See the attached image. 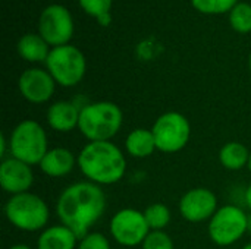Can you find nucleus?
<instances>
[{"label": "nucleus", "mask_w": 251, "mask_h": 249, "mask_svg": "<svg viewBox=\"0 0 251 249\" xmlns=\"http://www.w3.org/2000/svg\"><path fill=\"white\" fill-rule=\"evenodd\" d=\"M76 235L63 225L47 227L37 241L38 249H76Z\"/></svg>", "instance_id": "16"}, {"label": "nucleus", "mask_w": 251, "mask_h": 249, "mask_svg": "<svg viewBox=\"0 0 251 249\" xmlns=\"http://www.w3.org/2000/svg\"><path fill=\"white\" fill-rule=\"evenodd\" d=\"M249 170L251 172V154H250V160H249Z\"/></svg>", "instance_id": "30"}, {"label": "nucleus", "mask_w": 251, "mask_h": 249, "mask_svg": "<svg viewBox=\"0 0 251 249\" xmlns=\"http://www.w3.org/2000/svg\"><path fill=\"white\" fill-rule=\"evenodd\" d=\"M76 249H110V244L104 235L99 232H90L87 236L79 239Z\"/></svg>", "instance_id": "25"}, {"label": "nucleus", "mask_w": 251, "mask_h": 249, "mask_svg": "<svg viewBox=\"0 0 251 249\" xmlns=\"http://www.w3.org/2000/svg\"><path fill=\"white\" fill-rule=\"evenodd\" d=\"M249 69H250V72H251V51H250V54H249Z\"/></svg>", "instance_id": "28"}, {"label": "nucleus", "mask_w": 251, "mask_h": 249, "mask_svg": "<svg viewBox=\"0 0 251 249\" xmlns=\"http://www.w3.org/2000/svg\"><path fill=\"white\" fill-rule=\"evenodd\" d=\"M243 249H251V242L250 244H247V245H246V247H244Z\"/></svg>", "instance_id": "29"}, {"label": "nucleus", "mask_w": 251, "mask_h": 249, "mask_svg": "<svg viewBox=\"0 0 251 249\" xmlns=\"http://www.w3.org/2000/svg\"><path fill=\"white\" fill-rule=\"evenodd\" d=\"M144 217L150 230H163L171 222V211L165 204L156 203L144 210Z\"/></svg>", "instance_id": "21"}, {"label": "nucleus", "mask_w": 251, "mask_h": 249, "mask_svg": "<svg viewBox=\"0 0 251 249\" xmlns=\"http://www.w3.org/2000/svg\"><path fill=\"white\" fill-rule=\"evenodd\" d=\"M124 114L118 104L112 101H97L85 104L79 113V132L90 141H110L121 129Z\"/></svg>", "instance_id": "3"}, {"label": "nucleus", "mask_w": 251, "mask_h": 249, "mask_svg": "<svg viewBox=\"0 0 251 249\" xmlns=\"http://www.w3.org/2000/svg\"><path fill=\"white\" fill-rule=\"evenodd\" d=\"M113 0H78L79 7L97 21L110 15Z\"/></svg>", "instance_id": "23"}, {"label": "nucleus", "mask_w": 251, "mask_h": 249, "mask_svg": "<svg viewBox=\"0 0 251 249\" xmlns=\"http://www.w3.org/2000/svg\"><path fill=\"white\" fill-rule=\"evenodd\" d=\"M143 249H175L174 241L163 230H151L143 242Z\"/></svg>", "instance_id": "24"}, {"label": "nucleus", "mask_w": 251, "mask_h": 249, "mask_svg": "<svg viewBox=\"0 0 251 249\" xmlns=\"http://www.w3.org/2000/svg\"><path fill=\"white\" fill-rule=\"evenodd\" d=\"M249 229L247 214L237 205L218 208L209 223V236L219 247H229L238 242Z\"/></svg>", "instance_id": "8"}, {"label": "nucleus", "mask_w": 251, "mask_h": 249, "mask_svg": "<svg viewBox=\"0 0 251 249\" xmlns=\"http://www.w3.org/2000/svg\"><path fill=\"white\" fill-rule=\"evenodd\" d=\"M54 88L56 81L47 69L29 68L24 70L18 79V90L21 95L32 104L47 103L53 97Z\"/></svg>", "instance_id": "11"}, {"label": "nucleus", "mask_w": 251, "mask_h": 249, "mask_svg": "<svg viewBox=\"0 0 251 249\" xmlns=\"http://www.w3.org/2000/svg\"><path fill=\"white\" fill-rule=\"evenodd\" d=\"M246 203H247V207L251 211V185L247 188V192H246Z\"/></svg>", "instance_id": "26"}, {"label": "nucleus", "mask_w": 251, "mask_h": 249, "mask_svg": "<svg viewBox=\"0 0 251 249\" xmlns=\"http://www.w3.org/2000/svg\"><path fill=\"white\" fill-rule=\"evenodd\" d=\"M16 50L18 54L29 63H40V62L46 63L51 48L40 34L29 32V34H24L18 40Z\"/></svg>", "instance_id": "17"}, {"label": "nucleus", "mask_w": 251, "mask_h": 249, "mask_svg": "<svg viewBox=\"0 0 251 249\" xmlns=\"http://www.w3.org/2000/svg\"><path fill=\"white\" fill-rule=\"evenodd\" d=\"M81 109L71 101H56L47 109V122L57 132H71L78 128Z\"/></svg>", "instance_id": "14"}, {"label": "nucleus", "mask_w": 251, "mask_h": 249, "mask_svg": "<svg viewBox=\"0 0 251 249\" xmlns=\"http://www.w3.org/2000/svg\"><path fill=\"white\" fill-rule=\"evenodd\" d=\"M34 182V173L29 164L10 157L0 164V185L4 192L18 195L28 192Z\"/></svg>", "instance_id": "13"}, {"label": "nucleus", "mask_w": 251, "mask_h": 249, "mask_svg": "<svg viewBox=\"0 0 251 249\" xmlns=\"http://www.w3.org/2000/svg\"><path fill=\"white\" fill-rule=\"evenodd\" d=\"M4 216L13 227L24 232H37L47 225L50 213L43 198L24 192L9 198L4 205Z\"/></svg>", "instance_id": "5"}, {"label": "nucleus", "mask_w": 251, "mask_h": 249, "mask_svg": "<svg viewBox=\"0 0 251 249\" xmlns=\"http://www.w3.org/2000/svg\"><path fill=\"white\" fill-rule=\"evenodd\" d=\"M46 69L60 87H75L85 76L87 60L78 47L65 44L50 50Z\"/></svg>", "instance_id": "6"}, {"label": "nucleus", "mask_w": 251, "mask_h": 249, "mask_svg": "<svg viewBox=\"0 0 251 249\" xmlns=\"http://www.w3.org/2000/svg\"><path fill=\"white\" fill-rule=\"evenodd\" d=\"M251 151L241 142H226L219 151V161L228 170H241L249 166Z\"/></svg>", "instance_id": "19"}, {"label": "nucleus", "mask_w": 251, "mask_h": 249, "mask_svg": "<svg viewBox=\"0 0 251 249\" xmlns=\"http://www.w3.org/2000/svg\"><path fill=\"white\" fill-rule=\"evenodd\" d=\"M218 211V198L207 188H194L185 192L179 201L181 216L191 223L212 219Z\"/></svg>", "instance_id": "12"}, {"label": "nucleus", "mask_w": 251, "mask_h": 249, "mask_svg": "<svg viewBox=\"0 0 251 249\" xmlns=\"http://www.w3.org/2000/svg\"><path fill=\"white\" fill-rule=\"evenodd\" d=\"M9 150L12 157L29 166L40 164L49 151V141L44 128L31 119L19 122L10 134Z\"/></svg>", "instance_id": "4"}, {"label": "nucleus", "mask_w": 251, "mask_h": 249, "mask_svg": "<svg viewBox=\"0 0 251 249\" xmlns=\"http://www.w3.org/2000/svg\"><path fill=\"white\" fill-rule=\"evenodd\" d=\"M9 249H32V248H29L28 245H24V244H18V245H13V247H10Z\"/></svg>", "instance_id": "27"}, {"label": "nucleus", "mask_w": 251, "mask_h": 249, "mask_svg": "<svg viewBox=\"0 0 251 249\" xmlns=\"http://www.w3.org/2000/svg\"><path fill=\"white\" fill-rule=\"evenodd\" d=\"M156 147L162 153H178L190 141L191 126L188 119L178 112H168L159 116L151 128Z\"/></svg>", "instance_id": "7"}, {"label": "nucleus", "mask_w": 251, "mask_h": 249, "mask_svg": "<svg viewBox=\"0 0 251 249\" xmlns=\"http://www.w3.org/2000/svg\"><path fill=\"white\" fill-rule=\"evenodd\" d=\"M229 25L234 31L240 34L251 32V4L238 1L235 7L229 12Z\"/></svg>", "instance_id": "20"}, {"label": "nucleus", "mask_w": 251, "mask_h": 249, "mask_svg": "<svg viewBox=\"0 0 251 249\" xmlns=\"http://www.w3.org/2000/svg\"><path fill=\"white\" fill-rule=\"evenodd\" d=\"M144 213L135 208H124L110 220V235L122 247H137L150 233Z\"/></svg>", "instance_id": "10"}, {"label": "nucleus", "mask_w": 251, "mask_h": 249, "mask_svg": "<svg viewBox=\"0 0 251 249\" xmlns=\"http://www.w3.org/2000/svg\"><path fill=\"white\" fill-rule=\"evenodd\" d=\"M238 0H191L193 7L204 15H222L229 13Z\"/></svg>", "instance_id": "22"}, {"label": "nucleus", "mask_w": 251, "mask_h": 249, "mask_svg": "<svg viewBox=\"0 0 251 249\" xmlns=\"http://www.w3.org/2000/svg\"><path fill=\"white\" fill-rule=\"evenodd\" d=\"M125 148H126V151H128V154L131 157H135V158L150 157L154 153V150H157L156 139H154V135H153L151 129L150 131L143 129V128L134 129L126 136Z\"/></svg>", "instance_id": "18"}, {"label": "nucleus", "mask_w": 251, "mask_h": 249, "mask_svg": "<svg viewBox=\"0 0 251 249\" xmlns=\"http://www.w3.org/2000/svg\"><path fill=\"white\" fill-rule=\"evenodd\" d=\"M76 158L72 151L63 147L51 148L40 161V169L50 178H62L71 173L75 167Z\"/></svg>", "instance_id": "15"}, {"label": "nucleus", "mask_w": 251, "mask_h": 249, "mask_svg": "<svg viewBox=\"0 0 251 249\" xmlns=\"http://www.w3.org/2000/svg\"><path fill=\"white\" fill-rule=\"evenodd\" d=\"M74 18L63 4H49L43 9L38 18V34L50 47L69 44L74 37Z\"/></svg>", "instance_id": "9"}, {"label": "nucleus", "mask_w": 251, "mask_h": 249, "mask_svg": "<svg viewBox=\"0 0 251 249\" xmlns=\"http://www.w3.org/2000/svg\"><path fill=\"white\" fill-rule=\"evenodd\" d=\"M76 164L82 175L96 185H113L126 170V160L121 148L110 141L88 142L78 154Z\"/></svg>", "instance_id": "2"}, {"label": "nucleus", "mask_w": 251, "mask_h": 249, "mask_svg": "<svg viewBox=\"0 0 251 249\" xmlns=\"http://www.w3.org/2000/svg\"><path fill=\"white\" fill-rule=\"evenodd\" d=\"M106 210V195L93 182H76L60 194L56 204V214L60 223L69 227L78 239L90 233L94 223Z\"/></svg>", "instance_id": "1"}]
</instances>
